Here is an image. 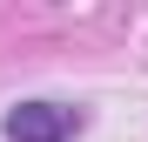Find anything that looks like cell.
<instances>
[{
  "mask_svg": "<svg viewBox=\"0 0 148 142\" xmlns=\"http://www.w3.org/2000/svg\"><path fill=\"white\" fill-rule=\"evenodd\" d=\"M88 115L74 102H14L7 108V142H74Z\"/></svg>",
  "mask_w": 148,
  "mask_h": 142,
  "instance_id": "cell-1",
  "label": "cell"
}]
</instances>
